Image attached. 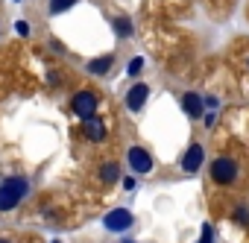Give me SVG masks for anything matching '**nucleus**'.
Returning <instances> with one entry per match:
<instances>
[{"label":"nucleus","mask_w":249,"mask_h":243,"mask_svg":"<svg viewBox=\"0 0 249 243\" xmlns=\"http://www.w3.org/2000/svg\"><path fill=\"white\" fill-rule=\"evenodd\" d=\"M30 191V182L24 176H9L0 185V211H12Z\"/></svg>","instance_id":"obj_1"},{"label":"nucleus","mask_w":249,"mask_h":243,"mask_svg":"<svg viewBox=\"0 0 249 243\" xmlns=\"http://www.w3.org/2000/svg\"><path fill=\"white\" fill-rule=\"evenodd\" d=\"M211 179H214L217 185H234V182H237V161L229 158V156L214 158V164H211Z\"/></svg>","instance_id":"obj_2"},{"label":"nucleus","mask_w":249,"mask_h":243,"mask_svg":"<svg viewBox=\"0 0 249 243\" xmlns=\"http://www.w3.org/2000/svg\"><path fill=\"white\" fill-rule=\"evenodd\" d=\"M71 111H73L76 117H82V120L94 117V111H97V94H91V91H79V94H73V100H71Z\"/></svg>","instance_id":"obj_3"},{"label":"nucleus","mask_w":249,"mask_h":243,"mask_svg":"<svg viewBox=\"0 0 249 243\" xmlns=\"http://www.w3.org/2000/svg\"><path fill=\"white\" fill-rule=\"evenodd\" d=\"M103 226H106L108 231H126V228L132 226V214H129L126 208H114V211H108V214H106Z\"/></svg>","instance_id":"obj_4"},{"label":"nucleus","mask_w":249,"mask_h":243,"mask_svg":"<svg viewBox=\"0 0 249 243\" xmlns=\"http://www.w3.org/2000/svg\"><path fill=\"white\" fill-rule=\"evenodd\" d=\"M147 97H150V85L135 82V85L129 88V94H126V108H129V111H141L144 103H147Z\"/></svg>","instance_id":"obj_5"},{"label":"nucleus","mask_w":249,"mask_h":243,"mask_svg":"<svg viewBox=\"0 0 249 243\" xmlns=\"http://www.w3.org/2000/svg\"><path fill=\"white\" fill-rule=\"evenodd\" d=\"M129 164H132L135 173H150L153 170V158H150V153L144 147H132L129 150Z\"/></svg>","instance_id":"obj_6"},{"label":"nucleus","mask_w":249,"mask_h":243,"mask_svg":"<svg viewBox=\"0 0 249 243\" xmlns=\"http://www.w3.org/2000/svg\"><path fill=\"white\" fill-rule=\"evenodd\" d=\"M82 135L88 138V141H103L106 138V126H103V120H97V117H88V120H82Z\"/></svg>","instance_id":"obj_7"},{"label":"nucleus","mask_w":249,"mask_h":243,"mask_svg":"<svg viewBox=\"0 0 249 243\" xmlns=\"http://www.w3.org/2000/svg\"><path fill=\"white\" fill-rule=\"evenodd\" d=\"M182 108H185V114L194 117V120H199V117L205 114V103H202V97H196V94H185V97H182Z\"/></svg>","instance_id":"obj_8"},{"label":"nucleus","mask_w":249,"mask_h":243,"mask_svg":"<svg viewBox=\"0 0 249 243\" xmlns=\"http://www.w3.org/2000/svg\"><path fill=\"white\" fill-rule=\"evenodd\" d=\"M202 156H205V150H202L199 144H194V147L185 153V158H182V170H185V173H196L199 164H202Z\"/></svg>","instance_id":"obj_9"},{"label":"nucleus","mask_w":249,"mask_h":243,"mask_svg":"<svg viewBox=\"0 0 249 243\" xmlns=\"http://www.w3.org/2000/svg\"><path fill=\"white\" fill-rule=\"evenodd\" d=\"M111 65H114V56H100V59L88 62V73L103 76V73H108V70H111Z\"/></svg>","instance_id":"obj_10"},{"label":"nucleus","mask_w":249,"mask_h":243,"mask_svg":"<svg viewBox=\"0 0 249 243\" xmlns=\"http://www.w3.org/2000/svg\"><path fill=\"white\" fill-rule=\"evenodd\" d=\"M100 179H103L106 185H111V182H117V179H120V167H117L114 161H108V164H103V167H100Z\"/></svg>","instance_id":"obj_11"},{"label":"nucleus","mask_w":249,"mask_h":243,"mask_svg":"<svg viewBox=\"0 0 249 243\" xmlns=\"http://www.w3.org/2000/svg\"><path fill=\"white\" fill-rule=\"evenodd\" d=\"M76 0H50V15H62L65 9H71Z\"/></svg>","instance_id":"obj_12"},{"label":"nucleus","mask_w":249,"mask_h":243,"mask_svg":"<svg viewBox=\"0 0 249 243\" xmlns=\"http://www.w3.org/2000/svg\"><path fill=\"white\" fill-rule=\"evenodd\" d=\"M114 30H117L123 38H129V35H132V21H129V18H117V21H114Z\"/></svg>","instance_id":"obj_13"},{"label":"nucleus","mask_w":249,"mask_h":243,"mask_svg":"<svg viewBox=\"0 0 249 243\" xmlns=\"http://www.w3.org/2000/svg\"><path fill=\"white\" fill-rule=\"evenodd\" d=\"M141 68H144V59H141V56H135V59L129 62V68H126V73H129V76H138V73H141Z\"/></svg>","instance_id":"obj_14"},{"label":"nucleus","mask_w":249,"mask_h":243,"mask_svg":"<svg viewBox=\"0 0 249 243\" xmlns=\"http://www.w3.org/2000/svg\"><path fill=\"white\" fill-rule=\"evenodd\" d=\"M234 220H237V223H243V226H249V208H246V205H240V208L234 211Z\"/></svg>","instance_id":"obj_15"},{"label":"nucleus","mask_w":249,"mask_h":243,"mask_svg":"<svg viewBox=\"0 0 249 243\" xmlns=\"http://www.w3.org/2000/svg\"><path fill=\"white\" fill-rule=\"evenodd\" d=\"M199 243H214V228H211V223L202 226V237H199Z\"/></svg>","instance_id":"obj_16"},{"label":"nucleus","mask_w":249,"mask_h":243,"mask_svg":"<svg viewBox=\"0 0 249 243\" xmlns=\"http://www.w3.org/2000/svg\"><path fill=\"white\" fill-rule=\"evenodd\" d=\"M15 30H18L21 35H30V24H24V21H18V24H15Z\"/></svg>","instance_id":"obj_17"},{"label":"nucleus","mask_w":249,"mask_h":243,"mask_svg":"<svg viewBox=\"0 0 249 243\" xmlns=\"http://www.w3.org/2000/svg\"><path fill=\"white\" fill-rule=\"evenodd\" d=\"M0 243H9V240H3V237H0Z\"/></svg>","instance_id":"obj_18"},{"label":"nucleus","mask_w":249,"mask_h":243,"mask_svg":"<svg viewBox=\"0 0 249 243\" xmlns=\"http://www.w3.org/2000/svg\"><path fill=\"white\" fill-rule=\"evenodd\" d=\"M129 243H132V240H129Z\"/></svg>","instance_id":"obj_19"},{"label":"nucleus","mask_w":249,"mask_h":243,"mask_svg":"<svg viewBox=\"0 0 249 243\" xmlns=\"http://www.w3.org/2000/svg\"><path fill=\"white\" fill-rule=\"evenodd\" d=\"M56 243H59V240H56Z\"/></svg>","instance_id":"obj_20"}]
</instances>
